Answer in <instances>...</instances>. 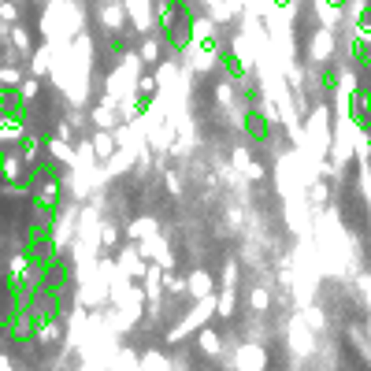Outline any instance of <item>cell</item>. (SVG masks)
Listing matches in <instances>:
<instances>
[{
    "instance_id": "cell-4",
    "label": "cell",
    "mask_w": 371,
    "mask_h": 371,
    "mask_svg": "<svg viewBox=\"0 0 371 371\" xmlns=\"http://www.w3.org/2000/svg\"><path fill=\"white\" fill-rule=\"evenodd\" d=\"M212 286H215L212 271H208V268H194V275H189V282H186V293L194 297V301H208V297H212Z\"/></svg>"
},
{
    "instance_id": "cell-6",
    "label": "cell",
    "mask_w": 371,
    "mask_h": 371,
    "mask_svg": "<svg viewBox=\"0 0 371 371\" xmlns=\"http://www.w3.org/2000/svg\"><path fill=\"white\" fill-rule=\"evenodd\" d=\"M197 342H201V349H205V353H212V356L219 353V334H215V327H205Z\"/></svg>"
},
{
    "instance_id": "cell-5",
    "label": "cell",
    "mask_w": 371,
    "mask_h": 371,
    "mask_svg": "<svg viewBox=\"0 0 371 371\" xmlns=\"http://www.w3.org/2000/svg\"><path fill=\"white\" fill-rule=\"evenodd\" d=\"M89 149H93V157H97V160H112L119 152V134H115V130H93Z\"/></svg>"
},
{
    "instance_id": "cell-7",
    "label": "cell",
    "mask_w": 371,
    "mask_h": 371,
    "mask_svg": "<svg viewBox=\"0 0 371 371\" xmlns=\"http://www.w3.org/2000/svg\"><path fill=\"white\" fill-rule=\"evenodd\" d=\"M268 301H271V297H268V290H253V308H256V312H264V308H268Z\"/></svg>"
},
{
    "instance_id": "cell-2",
    "label": "cell",
    "mask_w": 371,
    "mask_h": 371,
    "mask_svg": "<svg viewBox=\"0 0 371 371\" xmlns=\"http://www.w3.org/2000/svg\"><path fill=\"white\" fill-rule=\"evenodd\" d=\"M123 4H126V22L134 34L157 30V0H123Z\"/></svg>"
},
{
    "instance_id": "cell-3",
    "label": "cell",
    "mask_w": 371,
    "mask_h": 371,
    "mask_svg": "<svg viewBox=\"0 0 371 371\" xmlns=\"http://www.w3.org/2000/svg\"><path fill=\"white\" fill-rule=\"evenodd\" d=\"M97 27H101V34L130 27V22H126V4H123V0H101V4H97Z\"/></svg>"
},
{
    "instance_id": "cell-1",
    "label": "cell",
    "mask_w": 371,
    "mask_h": 371,
    "mask_svg": "<svg viewBox=\"0 0 371 371\" xmlns=\"http://www.w3.org/2000/svg\"><path fill=\"white\" fill-rule=\"evenodd\" d=\"M167 41L160 38V30H152V34H141L138 38V49H134V56H138V64L145 67V71H157L163 59H167Z\"/></svg>"
}]
</instances>
